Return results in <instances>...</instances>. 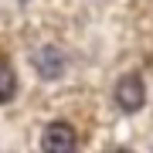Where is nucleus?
Masks as SVG:
<instances>
[{"mask_svg":"<svg viewBox=\"0 0 153 153\" xmlns=\"http://www.w3.org/2000/svg\"><path fill=\"white\" fill-rule=\"evenodd\" d=\"M41 150H44V153H75V150H78V133H75V126L65 123V119L48 123L44 133H41Z\"/></svg>","mask_w":153,"mask_h":153,"instance_id":"nucleus-1","label":"nucleus"},{"mask_svg":"<svg viewBox=\"0 0 153 153\" xmlns=\"http://www.w3.org/2000/svg\"><path fill=\"white\" fill-rule=\"evenodd\" d=\"M143 102H146V85H143V78L136 71L123 75L119 82H116V105H119L123 112H140Z\"/></svg>","mask_w":153,"mask_h":153,"instance_id":"nucleus-2","label":"nucleus"},{"mask_svg":"<svg viewBox=\"0 0 153 153\" xmlns=\"http://www.w3.org/2000/svg\"><path fill=\"white\" fill-rule=\"evenodd\" d=\"M34 68H38L41 78H58L61 71H65V55H61V48H55V44H44V48L34 51Z\"/></svg>","mask_w":153,"mask_h":153,"instance_id":"nucleus-3","label":"nucleus"},{"mask_svg":"<svg viewBox=\"0 0 153 153\" xmlns=\"http://www.w3.org/2000/svg\"><path fill=\"white\" fill-rule=\"evenodd\" d=\"M14 95H17V75H14V65H10L7 58H0V105H7Z\"/></svg>","mask_w":153,"mask_h":153,"instance_id":"nucleus-4","label":"nucleus"},{"mask_svg":"<svg viewBox=\"0 0 153 153\" xmlns=\"http://www.w3.org/2000/svg\"><path fill=\"white\" fill-rule=\"evenodd\" d=\"M116 153H129V150H116Z\"/></svg>","mask_w":153,"mask_h":153,"instance_id":"nucleus-5","label":"nucleus"}]
</instances>
